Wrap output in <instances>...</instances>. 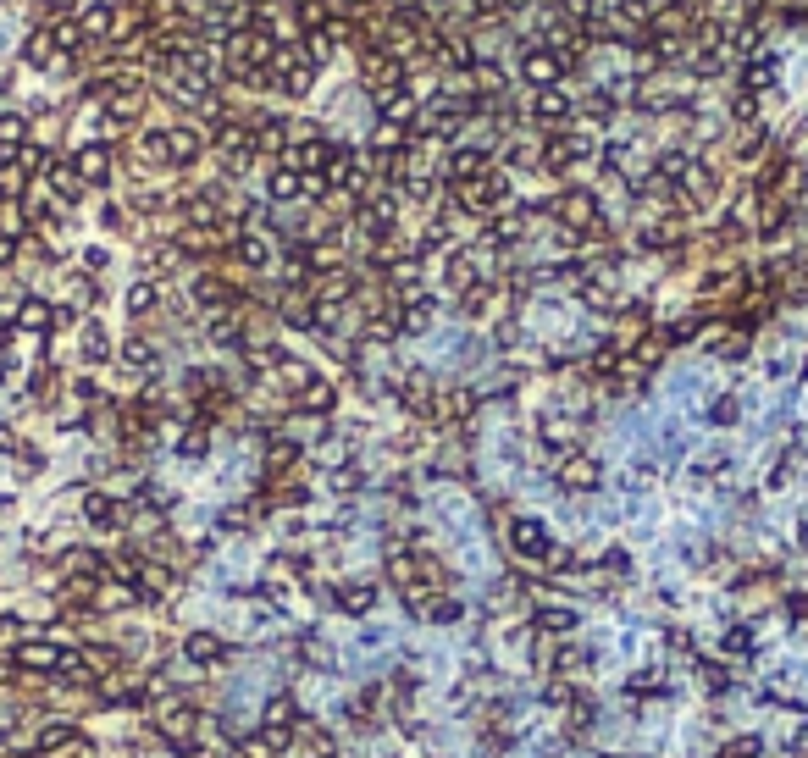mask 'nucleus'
Segmentation results:
<instances>
[{
    "label": "nucleus",
    "instance_id": "nucleus-1",
    "mask_svg": "<svg viewBox=\"0 0 808 758\" xmlns=\"http://www.w3.org/2000/svg\"><path fill=\"white\" fill-rule=\"evenodd\" d=\"M449 205L454 211H471V216H504V211H515V189H510V172L504 166H488L482 178H471V183H454L449 189Z\"/></svg>",
    "mask_w": 808,
    "mask_h": 758
},
{
    "label": "nucleus",
    "instance_id": "nucleus-2",
    "mask_svg": "<svg viewBox=\"0 0 808 758\" xmlns=\"http://www.w3.org/2000/svg\"><path fill=\"white\" fill-rule=\"evenodd\" d=\"M266 78H272V89H277V95H288V100L310 95V83H316V61H310L305 39H299V45H277Z\"/></svg>",
    "mask_w": 808,
    "mask_h": 758
},
{
    "label": "nucleus",
    "instance_id": "nucleus-3",
    "mask_svg": "<svg viewBox=\"0 0 808 758\" xmlns=\"http://www.w3.org/2000/svg\"><path fill=\"white\" fill-rule=\"evenodd\" d=\"M554 222L565 227V233H587V238H604V211H598V194L593 189H565L554 205Z\"/></svg>",
    "mask_w": 808,
    "mask_h": 758
},
{
    "label": "nucleus",
    "instance_id": "nucleus-4",
    "mask_svg": "<svg viewBox=\"0 0 808 758\" xmlns=\"http://www.w3.org/2000/svg\"><path fill=\"white\" fill-rule=\"evenodd\" d=\"M360 78H366V95L382 106L388 95H399V89H404V61H393L388 50H366V61H360Z\"/></svg>",
    "mask_w": 808,
    "mask_h": 758
},
{
    "label": "nucleus",
    "instance_id": "nucleus-5",
    "mask_svg": "<svg viewBox=\"0 0 808 758\" xmlns=\"http://www.w3.org/2000/svg\"><path fill=\"white\" fill-rule=\"evenodd\" d=\"M355 294H360V283H355L349 266H321V272L310 277V299H316V310H344Z\"/></svg>",
    "mask_w": 808,
    "mask_h": 758
},
{
    "label": "nucleus",
    "instance_id": "nucleus-6",
    "mask_svg": "<svg viewBox=\"0 0 808 758\" xmlns=\"http://www.w3.org/2000/svg\"><path fill=\"white\" fill-rule=\"evenodd\" d=\"M593 155H598L593 133H554V139H543V166L548 172H571V166L593 161Z\"/></svg>",
    "mask_w": 808,
    "mask_h": 758
},
{
    "label": "nucleus",
    "instance_id": "nucleus-7",
    "mask_svg": "<svg viewBox=\"0 0 808 758\" xmlns=\"http://www.w3.org/2000/svg\"><path fill=\"white\" fill-rule=\"evenodd\" d=\"M34 747H39V758H84L89 753L84 731H78L72 720H45L39 736H34Z\"/></svg>",
    "mask_w": 808,
    "mask_h": 758
},
{
    "label": "nucleus",
    "instance_id": "nucleus-8",
    "mask_svg": "<svg viewBox=\"0 0 808 758\" xmlns=\"http://www.w3.org/2000/svg\"><path fill=\"white\" fill-rule=\"evenodd\" d=\"M670 189H676V200H681V205H703V200H714V189H720V172H714V161L692 155V161L681 166V178L670 183Z\"/></svg>",
    "mask_w": 808,
    "mask_h": 758
},
{
    "label": "nucleus",
    "instance_id": "nucleus-9",
    "mask_svg": "<svg viewBox=\"0 0 808 758\" xmlns=\"http://www.w3.org/2000/svg\"><path fill=\"white\" fill-rule=\"evenodd\" d=\"M510 548H515L521 559H532V565H548V554H554V537H548L543 521L521 515V521H510Z\"/></svg>",
    "mask_w": 808,
    "mask_h": 758
},
{
    "label": "nucleus",
    "instance_id": "nucleus-10",
    "mask_svg": "<svg viewBox=\"0 0 808 758\" xmlns=\"http://www.w3.org/2000/svg\"><path fill=\"white\" fill-rule=\"evenodd\" d=\"M39 183H45V194L61 205V211H67V205H78V200H84V189H89V183L78 178V166H72V161H50L45 172H39Z\"/></svg>",
    "mask_w": 808,
    "mask_h": 758
},
{
    "label": "nucleus",
    "instance_id": "nucleus-11",
    "mask_svg": "<svg viewBox=\"0 0 808 758\" xmlns=\"http://www.w3.org/2000/svg\"><path fill=\"white\" fill-rule=\"evenodd\" d=\"M233 255L244 266H250V272H266V266L277 261V238L272 233H261V227H244V233L233 238Z\"/></svg>",
    "mask_w": 808,
    "mask_h": 758
},
{
    "label": "nucleus",
    "instance_id": "nucleus-12",
    "mask_svg": "<svg viewBox=\"0 0 808 758\" xmlns=\"http://www.w3.org/2000/svg\"><path fill=\"white\" fill-rule=\"evenodd\" d=\"M493 166V155L488 150H476V144H460V150H449V161H443V183H471V178H482Z\"/></svg>",
    "mask_w": 808,
    "mask_h": 758
},
{
    "label": "nucleus",
    "instance_id": "nucleus-13",
    "mask_svg": "<svg viewBox=\"0 0 808 758\" xmlns=\"http://www.w3.org/2000/svg\"><path fill=\"white\" fill-rule=\"evenodd\" d=\"M521 78L532 83V89H554V83L565 78V61H559L548 45H537V50H526V56H521Z\"/></svg>",
    "mask_w": 808,
    "mask_h": 758
},
{
    "label": "nucleus",
    "instance_id": "nucleus-14",
    "mask_svg": "<svg viewBox=\"0 0 808 758\" xmlns=\"http://www.w3.org/2000/svg\"><path fill=\"white\" fill-rule=\"evenodd\" d=\"M12 327H17V332H28V338H39V332H56V305H50V299H39V294L17 299Z\"/></svg>",
    "mask_w": 808,
    "mask_h": 758
},
{
    "label": "nucleus",
    "instance_id": "nucleus-15",
    "mask_svg": "<svg viewBox=\"0 0 808 758\" xmlns=\"http://www.w3.org/2000/svg\"><path fill=\"white\" fill-rule=\"evenodd\" d=\"M305 194H310V178H305V172H294V166H283V161L266 172V200L294 205V200H305Z\"/></svg>",
    "mask_w": 808,
    "mask_h": 758
},
{
    "label": "nucleus",
    "instance_id": "nucleus-16",
    "mask_svg": "<svg viewBox=\"0 0 808 758\" xmlns=\"http://www.w3.org/2000/svg\"><path fill=\"white\" fill-rule=\"evenodd\" d=\"M72 166H78V178L84 183H106L111 178V144H100V139H89V144H78V150H72Z\"/></svg>",
    "mask_w": 808,
    "mask_h": 758
},
{
    "label": "nucleus",
    "instance_id": "nucleus-17",
    "mask_svg": "<svg viewBox=\"0 0 808 758\" xmlns=\"http://www.w3.org/2000/svg\"><path fill=\"white\" fill-rule=\"evenodd\" d=\"M333 404H338V388L327 377H310L305 388L294 393V410L299 415H310V421H321V415H333Z\"/></svg>",
    "mask_w": 808,
    "mask_h": 758
},
{
    "label": "nucleus",
    "instance_id": "nucleus-18",
    "mask_svg": "<svg viewBox=\"0 0 808 758\" xmlns=\"http://www.w3.org/2000/svg\"><path fill=\"white\" fill-rule=\"evenodd\" d=\"M665 332H642L637 344L626 349V377H648V371L659 366V360H665Z\"/></svg>",
    "mask_w": 808,
    "mask_h": 758
},
{
    "label": "nucleus",
    "instance_id": "nucleus-19",
    "mask_svg": "<svg viewBox=\"0 0 808 758\" xmlns=\"http://www.w3.org/2000/svg\"><path fill=\"white\" fill-rule=\"evenodd\" d=\"M571 111H576V100L565 95L559 83H554V89H532V122H548V128H559V122L571 117Z\"/></svg>",
    "mask_w": 808,
    "mask_h": 758
},
{
    "label": "nucleus",
    "instance_id": "nucleus-20",
    "mask_svg": "<svg viewBox=\"0 0 808 758\" xmlns=\"http://www.w3.org/2000/svg\"><path fill=\"white\" fill-rule=\"evenodd\" d=\"M183 659L200 664V670H211V664L227 659V642L216 637V631H189V637H183Z\"/></svg>",
    "mask_w": 808,
    "mask_h": 758
},
{
    "label": "nucleus",
    "instance_id": "nucleus-21",
    "mask_svg": "<svg viewBox=\"0 0 808 758\" xmlns=\"http://www.w3.org/2000/svg\"><path fill=\"white\" fill-rule=\"evenodd\" d=\"M167 155H172V166H194L205 155V133L200 128H167Z\"/></svg>",
    "mask_w": 808,
    "mask_h": 758
},
{
    "label": "nucleus",
    "instance_id": "nucleus-22",
    "mask_svg": "<svg viewBox=\"0 0 808 758\" xmlns=\"http://www.w3.org/2000/svg\"><path fill=\"white\" fill-rule=\"evenodd\" d=\"M84 521L100 526V532H117V526L128 521V510H122L111 493H84Z\"/></svg>",
    "mask_w": 808,
    "mask_h": 758
},
{
    "label": "nucleus",
    "instance_id": "nucleus-23",
    "mask_svg": "<svg viewBox=\"0 0 808 758\" xmlns=\"http://www.w3.org/2000/svg\"><path fill=\"white\" fill-rule=\"evenodd\" d=\"M559 487H571V493L598 487V460H587V454H565V460H559Z\"/></svg>",
    "mask_w": 808,
    "mask_h": 758
},
{
    "label": "nucleus",
    "instance_id": "nucleus-24",
    "mask_svg": "<svg viewBox=\"0 0 808 758\" xmlns=\"http://www.w3.org/2000/svg\"><path fill=\"white\" fill-rule=\"evenodd\" d=\"M333 604L344 609V615H371V609H377V587H371V581H338Z\"/></svg>",
    "mask_w": 808,
    "mask_h": 758
},
{
    "label": "nucleus",
    "instance_id": "nucleus-25",
    "mask_svg": "<svg viewBox=\"0 0 808 758\" xmlns=\"http://www.w3.org/2000/svg\"><path fill=\"white\" fill-rule=\"evenodd\" d=\"M78 28H84L89 45H106L111 28H117V6H106V0H100V6H84V12H78Z\"/></svg>",
    "mask_w": 808,
    "mask_h": 758
},
{
    "label": "nucleus",
    "instance_id": "nucleus-26",
    "mask_svg": "<svg viewBox=\"0 0 808 758\" xmlns=\"http://www.w3.org/2000/svg\"><path fill=\"white\" fill-rule=\"evenodd\" d=\"M50 39H56V56L61 61H67V56H78V50H84L89 45V39H84V28H78V17H67V12H61V17H50Z\"/></svg>",
    "mask_w": 808,
    "mask_h": 758
},
{
    "label": "nucleus",
    "instance_id": "nucleus-27",
    "mask_svg": "<svg viewBox=\"0 0 808 758\" xmlns=\"http://www.w3.org/2000/svg\"><path fill=\"white\" fill-rule=\"evenodd\" d=\"M78 355H84V366H106L111 360V332L100 327V321H84V332H78Z\"/></svg>",
    "mask_w": 808,
    "mask_h": 758
},
{
    "label": "nucleus",
    "instance_id": "nucleus-28",
    "mask_svg": "<svg viewBox=\"0 0 808 758\" xmlns=\"http://www.w3.org/2000/svg\"><path fill=\"white\" fill-rule=\"evenodd\" d=\"M23 144H28V117L23 111H0V166L12 161Z\"/></svg>",
    "mask_w": 808,
    "mask_h": 758
},
{
    "label": "nucleus",
    "instance_id": "nucleus-29",
    "mask_svg": "<svg viewBox=\"0 0 808 758\" xmlns=\"http://www.w3.org/2000/svg\"><path fill=\"white\" fill-rule=\"evenodd\" d=\"M23 233H28V205L17 194H0V238L23 244Z\"/></svg>",
    "mask_w": 808,
    "mask_h": 758
},
{
    "label": "nucleus",
    "instance_id": "nucleus-30",
    "mask_svg": "<svg viewBox=\"0 0 808 758\" xmlns=\"http://www.w3.org/2000/svg\"><path fill=\"white\" fill-rule=\"evenodd\" d=\"M233 299H238V288L222 283V277H211V272L194 283V305H205V310H222V305H233Z\"/></svg>",
    "mask_w": 808,
    "mask_h": 758
},
{
    "label": "nucleus",
    "instance_id": "nucleus-31",
    "mask_svg": "<svg viewBox=\"0 0 808 758\" xmlns=\"http://www.w3.org/2000/svg\"><path fill=\"white\" fill-rule=\"evenodd\" d=\"M23 56L34 61V67H56V61H61V56H56V39H50V28H45V23H39L34 34H28Z\"/></svg>",
    "mask_w": 808,
    "mask_h": 758
},
{
    "label": "nucleus",
    "instance_id": "nucleus-32",
    "mask_svg": "<svg viewBox=\"0 0 808 758\" xmlns=\"http://www.w3.org/2000/svg\"><path fill=\"white\" fill-rule=\"evenodd\" d=\"M155 305H161V288H155V277H139V283L128 288V316L139 321V316H150Z\"/></svg>",
    "mask_w": 808,
    "mask_h": 758
},
{
    "label": "nucleus",
    "instance_id": "nucleus-33",
    "mask_svg": "<svg viewBox=\"0 0 808 758\" xmlns=\"http://www.w3.org/2000/svg\"><path fill=\"white\" fill-rule=\"evenodd\" d=\"M133 161H139V166H172V155H167V133H144V139L133 144Z\"/></svg>",
    "mask_w": 808,
    "mask_h": 758
},
{
    "label": "nucleus",
    "instance_id": "nucleus-34",
    "mask_svg": "<svg viewBox=\"0 0 808 758\" xmlns=\"http://www.w3.org/2000/svg\"><path fill=\"white\" fill-rule=\"evenodd\" d=\"M532 620L548 631V637H571V631H576V615H571V609H537Z\"/></svg>",
    "mask_w": 808,
    "mask_h": 758
},
{
    "label": "nucleus",
    "instance_id": "nucleus-35",
    "mask_svg": "<svg viewBox=\"0 0 808 758\" xmlns=\"http://www.w3.org/2000/svg\"><path fill=\"white\" fill-rule=\"evenodd\" d=\"M272 371H277V377H283V388H288V393H299V388H305V382H310V377H316V371H310V366H305V360H288V355H283V360H277V366H272Z\"/></svg>",
    "mask_w": 808,
    "mask_h": 758
},
{
    "label": "nucleus",
    "instance_id": "nucleus-36",
    "mask_svg": "<svg viewBox=\"0 0 808 758\" xmlns=\"http://www.w3.org/2000/svg\"><path fill=\"white\" fill-rule=\"evenodd\" d=\"M122 366H128V371H139V377H144V371L155 366V349L144 344V338H128V344H122Z\"/></svg>",
    "mask_w": 808,
    "mask_h": 758
},
{
    "label": "nucleus",
    "instance_id": "nucleus-37",
    "mask_svg": "<svg viewBox=\"0 0 808 758\" xmlns=\"http://www.w3.org/2000/svg\"><path fill=\"white\" fill-rule=\"evenodd\" d=\"M737 288H742V272H714L709 283H703V294L709 299H737Z\"/></svg>",
    "mask_w": 808,
    "mask_h": 758
},
{
    "label": "nucleus",
    "instance_id": "nucleus-38",
    "mask_svg": "<svg viewBox=\"0 0 808 758\" xmlns=\"http://www.w3.org/2000/svg\"><path fill=\"white\" fill-rule=\"evenodd\" d=\"M775 83V56H753L748 61V89H770Z\"/></svg>",
    "mask_w": 808,
    "mask_h": 758
},
{
    "label": "nucleus",
    "instance_id": "nucleus-39",
    "mask_svg": "<svg viewBox=\"0 0 808 758\" xmlns=\"http://www.w3.org/2000/svg\"><path fill=\"white\" fill-rule=\"evenodd\" d=\"M576 111H587V117H593V122H609V117H615V100H609L604 89H593V95H587V100H582V106H576Z\"/></svg>",
    "mask_w": 808,
    "mask_h": 758
},
{
    "label": "nucleus",
    "instance_id": "nucleus-40",
    "mask_svg": "<svg viewBox=\"0 0 808 758\" xmlns=\"http://www.w3.org/2000/svg\"><path fill=\"white\" fill-rule=\"evenodd\" d=\"M764 747H759V736H737V742H725L714 758H759Z\"/></svg>",
    "mask_w": 808,
    "mask_h": 758
},
{
    "label": "nucleus",
    "instance_id": "nucleus-41",
    "mask_svg": "<svg viewBox=\"0 0 808 758\" xmlns=\"http://www.w3.org/2000/svg\"><path fill=\"white\" fill-rule=\"evenodd\" d=\"M305 747H310V758H338V747L327 731H305Z\"/></svg>",
    "mask_w": 808,
    "mask_h": 758
},
{
    "label": "nucleus",
    "instance_id": "nucleus-42",
    "mask_svg": "<svg viewBox=\"0 0 808 758\" xmlns=\"http://www.w3.org/2000/svg\"><path fill=\"white\" fill-rule=\"evenodd\" d=\"M333 487H338V493H349V487H360V471H355V465H338V471H333Z\"/></svg>",
    "mask_w": 808,
    "mask_h": 758
},
{
    "label": "nucleus",
    "instance_id": "nucleus-43",
    "mask_svg": "<svg viewBox=\"0 0 808 758\" xmlns=\"http://www.w3.org/2000/svg\"><path fill=\"white\" fill-rule=\"evenodd\" d=\"M725 653H753V637L748 631H725Z\"/></svg>",
    "mask_w": 808,
    "mask_h": 758
},
{
    "label": "nucleus",
    "instance_id": "nucleus-44",
    "mask_svg": "<svg viewBox=\"0 0 808 758\" xmlns=\"http://www.w3.org/2000/svg\"><path fill=\"white\" fill-rule=\"evenodd\" d=\"M106 261H111L106 249H84V272H106Z\"/></svg>",
    "mask_w": 808,
    "mask_h": 758
},
{
    "label": "nucleus",
    "instance_id": "nucleus-45",
    "mask_svg": "<svg viewBox=\"0 0 808 758\" xmlns=\"http://www.w3.org/2000/svg\"><path fill=\"white\" fill-rule=\"evenodd\" d=\"M12 261H17V244H12V238H0V272H6Z\"/></svg>",
    "mask_w": 808,
    "mask_h": 758
},
{
    "label": "nucleus",
    "instance_id": "nucleus-46",
    "mask_svg": "<svg viewBox=\"0 0 808 758\" xmlns=\"http://www.w3.org/2000/svg\"><path fill=\"white\" fill-rule=\"evenodd\" d=\"M17 631H23V620H17V615H0V637H17Z\"/></svg>",
    "mask_w": 808,
    "mask_h": 758
},
{
    "label": "nucleus",
    "instance_id": "nucleus-47",
    "mask_svg": "<svg viewBox=\"0 0 808 758\" xmlns=\"http://www.w3.org/2000/svg\"><path fill=\"white\" fill-rule=\"evenodd\" d=\"M532 0H493V12H526Z\"/></svg>",
    "mask_w": 808,
    "mask_h": 758
},
{
    "label": "nucleus",
    "instance_id": "nucleus-48",
    "mask_svg": "<svg viewBox=\"0 0 808 758\" xmlns=\"http://www.w3.org/2000/svg\"><path fill=\"white\" fill-rule=\"evenodd\" d=\"M288 6H294V12H305V6H316V0H288Z\"/></svg>",
    "mask_w": 808,
    "mask_h": 758
},
{
    "label": "nucleus",
    "instance_id": "nucleus-49",
    "mask_svg": "<svg viewBox=\"0 0 808 758\" xmlns=\"http://www.w3.org/2000/svg\"><path fill=\"white\" fill-rule=\"evenodd\" d=\"M250 6H266V0H250Z\"/></svg>",
    "mask_w": 808,
    "mask_h": 758
},
{
    "label": "nucleus",
    "instance_id": "nucleus-50",
    "mask_svg": "<svg viewBox=\"0 0 808 758\" xmlns=\"http://www.w3.org/2000/svg\"><path fill=\"white\" fill-rule=\"evenodd\" d=\"M355 6H366V0H355Z\"/></svg>",
    "mask_w": 808,
    "mask_h": 758
}]
</instances>
